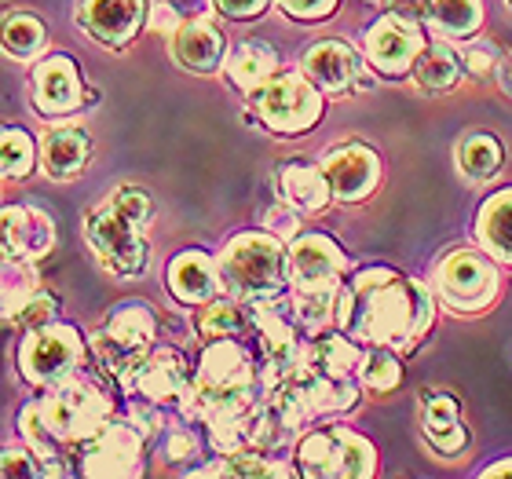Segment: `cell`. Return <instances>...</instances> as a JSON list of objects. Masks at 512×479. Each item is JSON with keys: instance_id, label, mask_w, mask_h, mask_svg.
<instances>
[{"instance_id": "6da1fadb", "label": "cell", "mask_w": 512, "mask_h": 479, "mask_svg": "<svg viewBox=\"0 0 512 479\" xmlns=\"http://www.w3.org/2000/svg\"><path fill=\"white\" fill-rule=\"evenodd\" d=\"M337 326L359 344H384L410 352L432 326V293L425 282L392 271L363 267L337 289Z\"/></svg>"}, {"instance_id": "7a4b0ae2", "label": "cell", "mask_w": 512, "mask_h": 479, "mask_svg": "<svg viewBox=\"0 0 512 479\" xmlns=\"http://www.w3.org/2000/svg\"><path fill=\"white\" fill-rule=\"evenodd\" d=\"M260 392H267L260 381V366L246 344L238 337L205 341L198 355L191 392L183 399V414L191 421H202L205 428L231 417H249L260 406Z\"/></svg>"}, {"instance_id": "3957f363", "label": "cell", "mask_w": 512, "mask_h": 479, "mask_svg": "<svg viewBox=\"0 0 512 479\" xmlns=\"http://www.w3.org/2000/svg\"><path fill=\"white\" fill-rule=\"evenodd\" d=\"M154 216V202L143 187H118L110 191L103 202L85 216V235L92 253L110 275L118 278H136L147 271L150 249L143 238V227Z\"/></svg>"}, {"instance_id": "277c9868", "label": "cell", "mask_w": 512, "mask_h": 479, "mask_svg": "<svg viewBox=\"0 0 512 479\" xmlns=\"http://www.w3.org/2000/svg\"><path fill=\"white\" fill-rule=\"evenodd\" d=\"M220 267V286L235 300H267L278 297L289 275V256L282 253V238L271 231H242L224 245L216 260Z\"/></svg>"}, {"instance_id": "5b68a950", "label": "cell", "mask_w": 512, "mask_h": 479, "mask_svg": "<svg viewBox=\"0 0 512 479\" xmlns=\"http://www.w3.org/2000/svg\"><path fill=\"white\" fill-rule=\"evenodd\" d=\"M267 403L275 406L289 432L300 436L304 428H311L322 417L348 414L359 403V388H355V381H341V377H330V373L300 362L286 381H278L267 392Z\"/></svg>"}, {"instance_id": "8992f818", "label": "cell", "mask_w": 512, "mask_h": 479, "mask_svg": "<svg viewBox=\"0 0 512 479\" xmlns=\"http://www.w3.org/2000/svg\"><path fill=\"white\" fill-rule=\"evenodd\" d=\"M297 465L308 479H366L377 472V450L352 428L326 425L300 439Z\"/></svg>"}, {"instance_id": "52a82bcc", "label": "cell", "mask_w": 512, "mask_h": 479, "mask_svg": "<svg viewBox=\"0 0 512 479\" xmlns=\"http://www.w3.org/2000/svg\"><path fill=\"white\" fill-rule=\"evenodd\" d=\"M37 403H41L48 428L63 439L66 447L88 443L110 421V399L92 381H81L77 373L66 377L63 384H52L48 395L37 399Z\"/></svg>"}, {"instance_id": "ba28073f", "label": "cell", "mask_w": 512, "mask_h": 479, "mask_svg": "<svg viewBox=\"0 0 512 479\" xmlns=\"http://www.w3.org/2000/svg\"><path fill=\"white\" fill-rule=\"evenodd\" d=\"M118 381L136 406L169 410V406H183V399L191 392L194 370L187 366L180 348H150L121 373Z\"/></svg>"}, {"instance_id": "9c48e42d", "label": "cell", "mask_w": 512, "mask_h": 479, "mask_svg": "<svg viewBox=\"0 0 512 479\" xmlns=\"http://www.w3.org/2000/svg\"><path fill=\"white\" fill-rule=\"evenodd\" d=\"M85 362V341L66 322H44L37 330L22 333L19 344V373L37 388H52L74 377Z\"/></svg>"}, {"instance_id": "30bf717a", "label": "cell", "mask_w": 512, "mask_h": 479, "mask_svg": "<svg viewBox=\"0 0 512 479\" xmlns=\"http://www.w3.org/2000/svg\"><path fill=\"white\" fill-rule=\"evenodd\" d=\"M253 114L275 136L308 132L322 118L319 85L308 74H275L260 92H253Z\"/></svg>"}, {"instance_id": "8fae6325", "label": "cell", "mask_w": 512, "mask_h": 479, "mask_svg": "<svg viewBox=\"0 0 512 479\" xmlns=\"http://www.w3.org/2000/svg\"><path fill=\"white\" fill-rule=\"evenodd\" d=\"M154 341H158L154 308L139 304V300H128V304L110 311L103 330L92 337V348H96V359L103 362V370L121 377L139 355H147L154 348Z\"/></svg>"}, {"instance_id": "7c38bea8", "label": "cell", "mask_w": 512, "mask_h": 479, "mask_svg": "<svg viewBox=\"0 0 512 479\" xmlns=\"http://www.w3.org/2000/svg\"><path fill=\"white\" fill-rule=\"evenodd\" d=\"M436 289L454 311H483L498 293V271L487 256L458 249L439 264Z\"/></svg>"}, {"instance_id": "4fadbf2b", "label": "cell", "mask_w": 512, "mask_h": 479, "mask_svg": "<svg viewBox=\"0 0 512 479\" xmlns=\"http://www.w3.org/2000/svg\"><path fill=\"white\" fill-rule=\"evenodd\" d=\"M81 472L96 479H121L143 472V432L132 425H107L81 443Z\"/></svg>"}, {"instance_id": "5bb4252c", "label": "cell", "mask_w": 512, "mask_h": 479, "mask_svg": "<svg viewBox=\"0 0 512 479\" xmlns=\"http://www.w3.org/2000/svg\"><path fill=\"white\" fill-rule=\"evenodd\" d=\"M293 289H333L344 278V249L330 235H300L286 249Z\"/></svg>"}, {"instance_id": "9a60e30c", "label": "cell", "mask_w": 512, "mask_h": 479, "mask_svg": "<svg viewBox=\"0 0 512 479\" xmlns=\"http://www.w3.org/2000/svg\"><path fill=\"white\" fill-rule=\"evenodd\" d=\"M425 48V37L417 33V22L406 19H377L370 30H366V59L374 63L377 74L399 77L406 70H414V59Z\"/></svg>"}, {"instance_id": "2e32d148", "label": "cell", "mask_w": 512, "mask_h": 479, "mask_svg": "<svg viewBox=\"0 0 512 479\" xmlns=\"http://www.w3.org/2000/svg\"><path fill=\"white\" fill-rule=\"evenodd\" d=\"M322 172H326L337 202H363L366 194H374L377 180H381V161L363 143H344L322 158Z\"/></svg>"}, {"instance_id": "e0dca14e", "label": "cell", "mask_w": 512, "mask_h": 479, "mask_svg": "<svg viewBox=\"0 0 512 479\" xmlns=\"http://www.w3.org/2000/svg\"><path fill=\"white\" fill-rule=\"evenodd\" d=\"M147 15V0H81L77 22L85 26L92 41L107 44V48H121L136 37Z\"/></svg>"}, {"instance_id": "ac0fdd59", "label": "cell", "mask_w": 512, "mask_h": 479, "mask_svg": "<svg viewBox=\"0 0 512 479\" xmlns=\"http://www.w3.org/2000/svg\"><path fill=\"white\" fill-rule=\"evenodd\" d=\"M81 70L70 55H48L33 70V107L44 118H63L81 107Z\"/></svg>"}, {"instance_id": "d6986e66", "label": "cell", "mask_w": 512, "mask_h": 479, "mask_svg": "<svg viewBox=\"0 0 512 479\" xmlns=\"http://www.w3.org/2000/svg\"><path fill=\"white\" fill-rule=\"evenodd\" d=\"M52 249L55 224L44 209H33V205H8L4 209V256L8 260H30V264H37Z\"/></svg>"}, {"instance_id": "ffe728a7", "label": "cell", "mask_w": 512, "mask_h": 479, "mask_svg": "<svg viewBox=\"0 0 512 479\" xmlns=\"http://www.w3.org/2000/svg\"><path fill=\"white\" fill-rule=\"evenodd\" d=\"M172 55L191 74H216L227 59L224 33L213 19H187L172 33Z\"/></svg>"}, {"instance_id": "44dd1931", "label": "cell", "mask_w": 512, "mask_h": 479, "mask_svg": "<svg viewBox=\"0 0 512 479\" xmlns=\"http://www.w3.org/2000/svg\"><path fill=\"white\" fill-rule=\"evenodd\" d=\"M421 432L443 458H454L469 443V428L461 421V403L450 392L421 395Z\"/></svg>"}, {"instance_id": "7402d4cb", "label": "cell", "mask_w": 512, "mask_h": 479, "mask_svg": "<svg viewBox=\"0 0 512 479\" xmlns=\"http://www.w3.org/2000/svg\"><path fill=\"white\" fill-rule=\"evenodd\" d=\"M92 139L81 125H55L41 136V169L52 180H74L88 169Z\"/></svg>"}, {"instance_id": "603a6c76", "label": "cell", "mask_w": 512, "mask_h": 479, "mask_svg": "<svg viewBox=\"0 0 512 479\" xmlns=\"http://www.w3.org/2000/svg\"><path fill=\"white\" fill-rule=\"evenodd\" d=\"M169 289L180 304H209L220 289V267L202 253V249H183L169 264Z\"/></svg>"}, {"instance_id": "cb8c5ba5", "label": "cell", "mask_w": 512, "mask_h": 479, "mask_svg": "<svg viewBox=\"0 0 512 479\" xmlns=\"http://www.w3.org/2000/svg\"><path fill=\"white\" fill-rule=\"evenodd\" d=\"M275 187L282 202H289L300 213H322L333 198L322 165H308V161H286L275 176Z\"/></svg>"}, {"instance_id": "d4e9b609", "label": "cell", "mask_w": 512, "mask_h": 479, "mask_svg": "<svg viewBox=\"0 0 512 479\" xmlns=\"http://www.w3.org/2000/svg\"><path fill=\"white\" fill-rule=\"evenodd\" d=\"M304 74L322 88V92H348L359 77V63L348 44L341 41H319L311 44V52L304 55Z\"/></svg>"}, {"instance_id": "484cf974", "label": "cell", "mask_w": 512, "mask_h": 479, "mask_svg": "<svg viewBox=\"0 0 512 479\" xmlns=\"http://www.w3.org/2000/svg\"><path fill=\"white\" fill-rule=\"evenodd\" d=\"M304 362L322 373H330V377L355 381V377H359V362H363V348H359L355 337H348V333L337 326V330H330V333H319V337L304 348Z\"/></svg>"}, {"instance_id": "4316f807", "label": "cell", "mask_w": 512, "mask_h": 479, "mask_svg": "<svg viewBox=\"0 0 512 479\" xmlns=\"http://www.w3.org/2000/svg\"><path fill=\"white\" fill-rule=\"evenodd\" d=\"M224 74L238 92L253 96V92H260V88L278 74V55L271 52L267 41H242L227 55Z\"/></svg>"}, {"instance_id": "83f0119b", "label": "cell", "mask_w": 512, "mask_h": 479, "mask_svg": "<svg viewBox=\"0 0 512 479\" xmlns=\"http://www.w3.org/2000/svg\"><path fill=\"white\" fill-rule=\"evenodd\" d=\"M461 70H465V66H461V55L439 41L425 44L421 55L414 59V81L425 88V92H447V88H454Z\"/></svg>"}, {"instance_id": "f1b7e54d", "label": "cell", "mask_w": 512, "mask_h": 479, "mask_svg": "<svg viewBox=\"0 0 512 479\" xmlns=\"http://www.w3.org/2000/svg\"><path fill=\"white\" fill-rule=\"evenodd\" d=\"M483 249L498 256L502 264H512V191L498 194L480 209V224H476Z\"/></svg>"}, {"instance_id": "f546056e", "label": "cell", "mask_w": 512, "mask_h": 479, "mask_svg": "<svg viewBox=\"0 0 512 479\" xmlns=\"http://www.w3.org/2000/svg\"><path fill=\"white\" fill-rule=\"evenodd\" d=\"M19 432L22 439H26V447H33V454L44 461V469H48V476H63L66 465H63V439L55 436L52 428H48V421H44L41 414V403H30L26 410L19 414Z\"/></svg>"}, {"instance_id": "4dcf8cb0", "label": "cell", "mask_w": 512, "mask_h": 479, "mask_svg": "<svg viewBox=\"0 0 512 479\" xmlns=\"http://www.w3.org/2000/svg\"><path fill=\"white\" fill-rule=\"evenodd\" d=\"M502 161L505 150L491 132H472V136H465L458 143V169L476 183L494 180L502 172Z\"/></svg>"}, {"instance_id": "1f68e13d", "label": "cell", "mask_w": 512, "mask_h": 479, "mask_svg": "<svg viewBox=\"0 0 512 479\" xmlns=\"http://www.w3.org/2000/svg\"><path fill=\"white\" fill-rule=\"evenodd\" d=\"M198 476L256 479V476H293V469H289V465H271V458H264V450L246 447V450H235V454H220L213 465L198 469Z\"/></svg>"}, {"instance_id": "d6a6232c", "label": "cell", "mask_w": 512, "mask_h": 479, "mask_svg": "<svg viewBox=\"0 0 512 479\" xmlns=\"http://www.w3.org/2000/svg\"><path fill=\"white\" fill-rule=\"evenodd\" d=\"M359 381H363L366 392H374V395L395 392L399 381H403V362H399L395 348L370 344V352H363V362H359Z\"/></svg>"}, {"instance_id": "836d02e7", "label": "cell", "mask_w": 512, "mask_h": 479, "mask_svg": "<svg viewBox=\"0 0 512 479\" xmlns=\"http://www.w3.org/2000/svg\"><path fill=\"white\" fill-rule=\"evenodd\" d=\"M480 19V0H432V11H428V26L447 37H472Z\"/></svg>"}, {"instance_id": "e575fe53", "label": "cell", "mask_w": 512, "mask_h": 479, "mask_svg": "<svg viewBox=\"0 0 512 479\" xmlns=\"http://www.w3.org/2000/svg\"><path fill=\"white\" fill-rule=\"evenodd\" d=\"M249 319L246 311L238 308V300H209L205 311H198V319H194V330L198 337L205 341H220V337H238V333L246 330Z\"/></svg>"}, {"instance_id": "d590c367", "label": "cell", "mask_w": 512, "mask_h": 479, "mask_svg": "<svg viewBox=\"0 0 512 479\" xmlns=\"http://www.w3.org/2000/svg\"><path fill=\"white\" fill-rule=\"evenodd\" d=\"M33 297H37V271H33V264L30 260H8L4 256V286H0L4 319H15Z\"/></svg>"}, {"instance_id": "8d00e7d4", "label": "cell", "mask_w": 512, "mask_h": 479, "mask_svg": "<svg viewBox=\"0 0 512 479\" xmlns=\"http://www.w3.org/2000/svg\"><path fill=\"white\" fill-rule=\"evenodd\" d=\"M44 26L37 15H30V11H11L8 22H4V52L11 55V59H33V55L44 48Z\"/></svg>"}, {"instance_id": "74e56055", "label": "cell", "mask_w": 512, "mask_h": 479, "mask_svg": "<svg viewBox=\"0 0 512 479\" xmlns=\"http://www.w3.org/2000/svg\"><path fill=\"white\" fill-rule=\"evenodd\" d=\"M41 147L30 139L26 128H4V139H0V161H4V176L8 180H22V176H30L33 161H37Z\"/></svg>"}, {"instance_id": "f35d334b", "label": "cell", "mask_w": 512, "mask_h": 479, "mask_svg": "<svg viewBox=\"0 0 512 479\" xmlns=\"http://www.w3.org/2000/svg\"><path fill=\"white\" fill-rule=\"evenodd\" d=\"M502 59H505V55L498 52V44H491V41L469 44V48L461 52V66H465V74H469V77H491V74H498Z\"/></svg>"}, {"instance_id": "ab89813d", "label": "cell", "mask_w": 512, "mask_h": 479, "mask_svg": "<svg viewBox=\"0 0 512 479\" xmlns=\"http://www.w3.org/2000/svg\"><path fill=\"white\" fill-rule=\"evenodd\" d=\"M202 454V439L194 428H169V436L161 443V458L172 461V465H183V461H191Z\"/></svg>"}, {"instance_id": "60d3db41", "label": "cell", "mask_w": 512, "mask_h": 479, "mask_svg": "<svg viewBox=\"0 0 512 479\" xmlns=\"http://www.w3.org/2000/svg\"><path fill=\"white\" fill-rule=\"evenodd\" d=\"M0 472L8 479H30V476H48V469H44V461L33 454V447H8L4 450V458H0Z\"/></svg>"}, {"instance_id": "b9f144b4", "label": "cell", "mask_w": 512, "mask_h": 479, "mask_svg": "<svg viewBox=\"0 0 512 479\" xmlns=\"http://www.w3.org/2000/svg\"><path fill=\"white\" fill-rule=\"evenodd\" d=\"M52 311H55L52 297H33L30 304H26V308L8 322V326H19L22 333H30V330H37V326H44V322H52Z\"/></svg>"}, {"instance_id": "7bdbcfd3", "label": "cell", "mask_w": 512, "mask_h": 479, "mask_svg": "<svg viewBox=\"0 0 512 479\" xmlns=\"http://www.w3.org/2000/svg\"><path fill=\"white\" fill-rule=\"evenodd\" d=\"M264 227L271 231V235H278V238H297V231H300V209H293L289 202L275 205V209H267Z\"/></svg>"}, {"instance_id": "ee69618b", "label": "cell", "mask_w": 512, "mask_h": 479, "mask_svg": "<svg viewBox=\"0 0 512 479\" xmlns=\"http://www.w3.org/2000/svg\"><path fill=\"white\" fill-rule=\"evenodd\" d=\"M278 8L300 22H319L337 8V0H278Z\"/></svg>"}, {"instance_id": "f6af8a7d", "label": "cell", "mask_w": 512, "mask_h": 479, "mask_svg": "<svg viewBox=\"0 0 512 479\" xmlns=\"http://www.w3.org/2000/svg\"><path fill=\"white\" fill-rule=\"evenodd\" d=\"M384 8L388 15L395 19H406V22H428V11H432V0H384Z\"/></svg>"}, {"instance_id": "bcb514c9", "label": "cell", "mask_w": 512, "mask_h": 479, "mask_svg": "<svg viewBox=\"0 0 512 479\" xmlns=\"http://www.w3.org/2000/svg\"><path fill=\"white\" fill-rule=\"evenodd\" d=\"M267 8V0H216V11L227 19H253Z\"/></svg>"}, {"instance_id": "7dc6e473", "label": "cell", "mask_w": 512, "mask_h": 479, "mask_svg": "<svg viewBox=\"0 0 512 479\" xmlns=\"http://www.w3.org/2000/svg\"><path fill=\"white\" fill-rule=\"evenodd\" d=\"M169 8H176V15H180L183 22L187 19H209L216 8V0H165Z\"/></svg>"}, {"instance_id": "c3c4849f", "label": "cell", "mask_w": 512, "mask_h": 479, "mask_svg": "<svg viewBox=\"0 0 512 479\" xmlns=\"http://www.w3.org/2000/svg\"><path fill=\"white\" fill-rule=\"evenodd\" d=\"M498 81H502L505 96H512V55H505L502 66H498Z\"/></svg>"}, {"instance_id": "681fc988", "label": "cell", "mask_w": 512, "mask_h": 479, "mask_svg": "<svg viewBox=\"0 0 512 479\" xmlns=\"http://www.w3.org/2000/svg\"><path fill=\"white\" fill-rule=\"evenodd\" d=\"M483 476H512V461H498L491 469H483Z\"/></svg>"}, {"instance_id": "f907efd6", "label": "cell", "mask_w": 512, "mask_h": 479, "mask_svg": "<svg viewBox=\"0 0 512 479\" xmlns=\"http://www.w3.org/2000/svg\"><path fill=\"white\" fill-rule=\"evenodd\" d=\"M509 4H512V0H509Z\"/></svg>"}]
</instances>
